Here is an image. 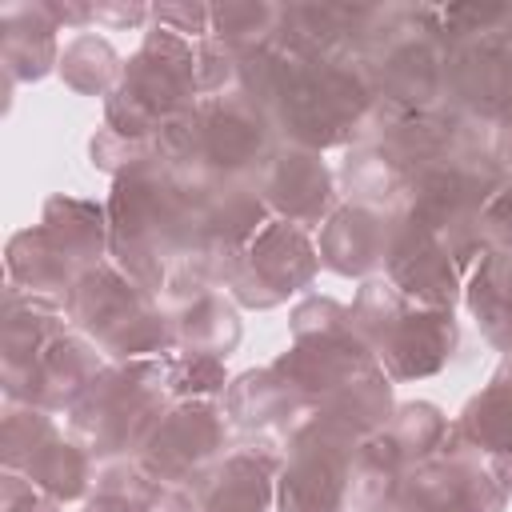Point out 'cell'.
<instances>
[{
  "mask_svg": "<svg viewBox=\"0 0 512 512\" xmlns=\"http://www.w3.org/2000/svg\"><path fill=\"white\" fill-rule=\"evenodd\" d=\"M340 496V464L332 456H300L284 476V512H332Z\"/></svg>",
  "mask_w": 512,
  "mask_h": 512,
  "instance_id": "obj_1",
  "label": "cell"
},
{
  "mask_svg": "<svg viewBox=\"0 0 512 512\" xmlns=\"http://www.w3.org/2000/svg\"><path fill=\"white\" fill-rule=\"evenodd\" d=\"M496 468H500L504 476H512V452H500V456H496ZM508 484H512V480H508Z\"/></svg>",
  "mask_w": 512,
  "mask_h": 512,
  "instance_id": "obj_2",
  "label": "cell"
}]
</instances>
